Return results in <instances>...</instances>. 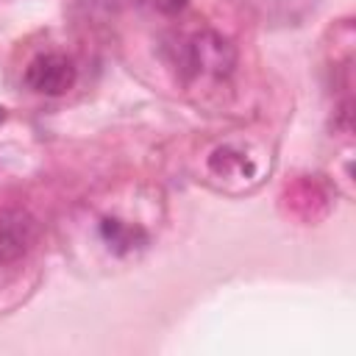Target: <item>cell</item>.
Instances as JSON below:
<instances>
[{
    "mask_svg": "<svg viewBox=\"0 0 356 356\" xmlns=\"http://www.w3.org/2000/svg\"><path fill=\"white\" fill-rule=\"evenodd\" d=\"M36 236V220L22 209H6L0 214V261H17L28 253Z\"/></svg>",
    "mask_w": 356,
    "mask_h": 356,
    "instance_id": "obj_3",
    "label": "cell"
},
{
    "mask_svg": "<svg viewBox=\"0 0 356 356\" xmlns=\"http://www.w3.org/2000/svg\"><path fill=\"white\" fill-rule=\"evenodd\" d=\"M236 64V53L228 39H222L214 31H200L189 36L181 47V67L192 75H209V78H225L231 75Z\"/></svg>",
    "mask_w": 356,
    "mask_h": 356,
    "instance_id": "obj_1",
    "label": "cell"
},
{
    "mask_svg": "<svg viewBox=\"0 0 356 356\" xmlns=\"http://www.w3.org/2000/svg\"><path fill=\"white\" fill-rule=\"evenodd\" d=\"M3 120H6V108L0 106V122H3Z\"/></svg>",
    "mask_w": 356,
    "mask_h": 356,
    "instance_id": "obj_6",
    "label": "cell"
},
{
    "mask_svg": "<svg viewBox=\"0 0 356 356\" xmlns=\"http://www.w3.org/2000/svg\"><path fill=\"white\" fill-rule=\"evenodd\" d=\"M75 78H78V70L72 58H67L64 53H42L25 70L28 89L39 95H50V97H58L67 89H72Z\"/></svg>",
    "mask_w": 356,
    "mask_h": 356,
    "instance_id": "obj_2",
    "label": "cell"
},
{
    "mask_svg": "<svg viewBox=\"0 0 356 356\" xmlns=\"http://www.w3.org/2000/svg\"><path fill=\"white\" fill-rule=\"evenodd\" d=\"M100 236L103 242L108 245V250H114L117 256H125L142 245H147V234L139 228V225H131V222H122L117 217H106L100 222Z\"/></svg>",
    "mask_w": 356,
    "mask_h": 356,
    "instance_id": "obj_4",
    "label": "cell"
},
{
    "mask_svg": "<svg viewBox=\"0 0 356 356\" xmlns=\"http://www.w3.org/2000/svg\"><path fill=\"white\" fill-rule=\"evenodd\" d=\"M139 3L153 8V11H159V14H178L186 6V0H139Z\"/></svg>",
    "mask_w": 356,
    "mask_h": 356,
    "instance_id": "obj_5",
    "label": "cell"
}]
</instances>
